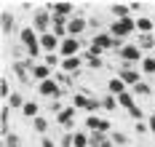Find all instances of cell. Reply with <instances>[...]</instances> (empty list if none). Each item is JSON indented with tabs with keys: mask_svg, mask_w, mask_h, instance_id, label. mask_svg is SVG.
<instances>
[{
	"mask_svg": "<svg viewBox=\"0 0 155 147\" xmlns=\"http://www.w3.org/2000/svg\"><path fill=\"white\" fill-rule=\"evenodd\" d=\"M88 30H91L94 35H99V32H104V30H102V19L96 16V14H94V16H88Z\"/></svg>",
	"mask_w": 155,
	"mask_h": 147,
	"instance_id": "36",
	"label": "cell"
},
{
	"mask_svg": "<svg viewBox=\"0 0 155 147\" xmlns=\"http://www.w3.org/2000/svg\"><path fill=\"white\" fill-rule=\"evenodd\" d=\"M54 72H56V70H51V67H46L43 62H38V64H35V70H32V80L46 83V80H51V78H54Z\"/></svg>",
	"mask_w": 155,
	"mask_h": 147,
	"instance_id": "19",
	"label": "cell"
},
{
	"mask_svg": "<svg viewBox=\"0 0 155 147\" xmlns=\"http://www.w3.org/2000/svg\"><path fill=\"white\" fill-rule=\"evenodd\" d=\"M40 147H59V142H54L51 136H40Z\"/></svg>",
	"mask_w": 155,
	"mask_h": 147,
	"instance_id": "42",
	"label": "cell"
},
{
	"mask_svg": "<svg viewBox=\"0 0 155 147\" xmlns=\"http://www.w3.org/2000/svg\"><path fill=\"white\" fill-rule=\"evenodd\" d=\"M67 30H70V38H80V35L88 30V16H83V14H75V16L70 19Z\"/></svg>",
	"mask_w": 155,
	"mask_h": 147,
	"instance_id": "11",
	"label": "cell"
},
{
	"mask_svg": "<svg viewBox=\"0 0 155 147\" xmlns=\"http://www.w3.org/2000/svg\"><path fill=\"white\" fill-rule=\"evenodd\" d=\"M118 78H120L128 88H134L137 83H142V70H139V67H134V64H120Z\"/></svg>",
	"mask_w": 155,
	"mask_h": 147,
	"instance_id": "8",
	"label": "cell"
},
{
	"mask_svg": "<svg viewBox=\"0 0 155 147\" xmlns=\"http://www.w3.org/2000/svg\"><path fill=\"white\" fill-rule=\"evenodd\" d=\"M131 91H134V96H150V94H153V86L147 80H142V83H137Z\"/></svg>",
	"mask_w": 155,
	"mask_h": 147,
	"instance_id": "33",
	"label": "cell"
},
{
	"mask_svg": "<svg viewBox=\"0 0 155 147\" xmlns=\"http://www.w3.org/2000/svg\"><path fill=\"white\" fill-rule=\"evenodd\" d=\"M118 104H120V107H123L126 113H128V110H131V107H137V102H134V91H131V88H128V91H126V94H120V96H118Z\"/></svg>",
	"mask_w": 155,
	"mask_h": 147,
	"instance_id": "27",
	"label": "cell"
},
{
	"mask_svg": "<svg viewBox=\"0 0 155 147\" xmlns=\"http://www.w3.org/2000/svg\"><path fill=\"white\" fill-rule=\"evenodd\" d=\"M137 35H155V19L137 16Z\"/></svg>",
	"mask_w": 155,
	"mask_h": 147,
	"instance_id": "20",
	"label": "cell"
},
{
	"mask_svg": "<svg viewBox=\"0 0 155 147\" xmlns=\"http://www.w3.org/2000/svg\"><path fill=\"white\" fill-rule=\"evenodd\" d=\"M80 51H86L80 38H64L62 46H59V56L62 59H72V56H80Z\"/></svg>",
	"mask_w": 155,
	"mask_h": 147,
	"instance_id": "9",
	"label": "cell"
},
{
	"mask_svg": "<svg viewBox=\"0 0 155 147\" xmlns=\"http://www.w3.org/2000/svg\"><path fill=\"white\" fill-rule=\"evenodd\" d=\"M0 30H3V35H14L16 30V16L11 14V11H0Z\"/></svg>",
	"mask_w": 155,
	"mask_h": 147,
	"instance_id": "17",
	"label": "cell"
},
{
	"mask_svg": "<svg viewBox=\"0 0 155 147\" xmlns=\"http://www.w3.org/2000/svg\"><path fill=\"white\" fill-rule=\"evenodd\" d=\"M83 62H86L88 70H102V67H104V59H102V56H86V54H83Z\"/></svg>",
	"mask_w": 155,
	"mask_h": 147,
	"instance_id": "34",
	"label": "cell"
},
{
	"mask_svg": "<svg viewBox=\"0 0 155 147\" xmlns=\"http://www.w3.org/2000/svg\"><path fill=\"white\" fill-rule=\"evenodd\" d=\"M32 27H35L38 35L51 32V27H54V14L48 11L46 5H38V8L32 11Z\"/></svg>",
	"mask_w": 155,
	"mask_h": 147,
	"instance_id": "3",
	"label": "cell"
},
{
	"mask_svg": "<svg viewBox=\"0 0 155 147\" xmlns=\"http://www.w3.org/2000/svg\"><path fill=\"white\" fill-rule=\"evenodd\" d=\"M59 147H75V136H72V131H67L59 136Z\"/></svg>",
	"mask_w": 155,
	"mask_h": 147,
	"instance_id": "39",
	"label": "cell"
},
{
	"mask_svg": "<svg viewBox=\"0 0 155 147\" xmlns=\"http://www.w3.org/2000/svg\"><path fill=\"white\" fill-rule=\"evenodd\" d=\"M3 147H21V136H19V134H8V136H3Z\"/></svg>",
	"mask_w": 155,
	"mask_h": 147,
	"instance_id": "37",
	"label": "cell"
},
{
	"mask_svg": "<svg viewBox=\"0 0 155 147\" xmlns=\"http://www.w3.org/2000/svg\"><path fill=\"white\" fill-rule=\"evenodd\" d=\"M59 46H62V40L54 32L40 35V48H43V54H59Z\"/></svg>",
	"mask_w": 155,
	"mask_h": 147,
	"instance_id": "12",
	"label": "cell"
},
{
	"mask_svg": "<svg viewBox=\"0 0 155 147\" xmlns=\"http://www.w3.org/2000/svg\"><path fill=\"white\" fill-rule=\"evenodd\" d=\"M88 102H91V91L88 88H80V91H75L72 94V107H78V110H83V113H88Z\"/></svg>",
	"mask_w": 155,
	"mask_h": 147,
	"instance_id": "15",
	"label": "cell"
},
{
	"mask_svg": "<svg viewBox=\"0 0 155 147\" xmlns=\"http://www.w3.org/2000/svg\"><path fill=\"white\" fill-rule=\"evenodd\" d=\"M32 129H35V134H40V136H48V118L46 115H38L32 120Z\"/></svg>",
	"mask_w": 155,
	"mask_h": 147,
	"instance_id": "25",
	"label": "cell"
},
{
	"mask_svg": "<svg viewBox=\"0 0 155 147\" xmlns=\"http://www.w3.org/2000/svg\"><path fill=\"white\" fill-rule=\"evenodd\" d=\"M118 107H120V104H118V96H112V94H104V96H102V110H104V113H115Z\"/></svg>",
	"mask_w": 155,
	"mask_h": 147,
	"instance_id": "28",
	"label": "cell"
},
{
	"mask_svg": "<svg viewBox=\"0 0 155 147\" xmlns=\"http://www.w3.org/2000/svg\"><path fill=\"white\" fill-rule=\"evenodd\" d=\"M139 70L144 72V75H155V56H153V54H147V56L142 59Z\"/></svg>",
	"mask_w": 155,
	"mask_h": 147,
	"instance_id": "30",
	"label": "cell"
},
{
	"mask_svg": "<svg viewBox=\"0 0 155 147\" xmlns=\"http://www.w3.org/2000/svg\"><path fill=\"white\" fill-rule=\"evenodd\" d=\"M35 64H38V62H35V59H30V56H27V59H21V62H14V64H11L16 80L21 83V86H27V83L32 80V70H35Z\"/></svg>",
	"mask_w": 155,
	"mask_h": 147,
	"instance_id": "4",
	"label": "cell"
},
{
	"mask_svg": "<svg viewBox=\"0 0 155 147\" xmlns=\"http://www.w3.org/2000/svg\"><path fill=\"white\" fill-rule=\"evenodd\" d=\"M38 94L46 99V102H51V99H64V96H67V91H64L54 78L46 80V83H38Z\"/></svg>",
	"mask_w": 155,
	"mask_h": 147,
	"instance_id": "6",
	"label": "cell"
},
{
	"mask_svg": "<svg viewBox=\"0 0 155 147\" xmlns=\"http://www.w3.org/2000/svg\"><path fill=\"white\" fill-rule=\"evenodd\" d=\"M110 139H112V145H115V147H128V142H131L126 131H112Z\"/></svg>",
	"mask_w": 155,
	"mask_h": 147,
	"instance_id": "29",
	"label": "cell"
},
{
	"mask_svg": "<svg viewBox=\"0 0 155 147\" xmlns=\"http://www.w3.org/2000/svg\"><path fill=\"white\" fill-rule=\"evenodd\" d=\"M126 91H128V86H126L118 75H112V78L107 80V94H112V96H120V94H126Z\"/></svg>",
	"mask_w": 155,
	"mask_h": 147,
	"instance_id": "21",
	"label": "cell"
},
{
	"mask_svg": "<svg viewBox=\"0 0 155 147\" xmlns=\"http://www.w3.org/2000/svg\"><path fill=\"white\" fill-rule=\"evenodd\" d=\"M51 14H59V16H67L72 19L75 16V3H70V0H56V3H43Z\"/></svg>",
	"mask_w": 155,
	"mask_h": 147,
	"instance_id": "10",
	"label": "cell"
},
{
	"mask_svg": "<svg viewBox=\"0 0 155 147\" xmlns=\"http://www.w3.org/2000/svg\"><path fill=\"white\" fill-rule=\"evenodd\" d=\"M134 43L142 48V54H144V51H150V54H153V51H155V35H137V38H134Z\"/></svg>",
	"mask_w": 155,
	"mask_h": 147,
	"instance_id": "22",
	"label": "cell"
},
{
	"mask_svg": "<svg viewBox=\"0 0 155 147\" xmlns=\"http://www.w3.org/2000/svg\"><path fill=\"white\" fill-rule=\"evenodd\" d=\"M110 16H112V21H120V19L134 16V14H131V3H112V5H110Z\"/></svg>",
	"mask_w": 155,
	"mask_h": 147,
	"instance_id": "14",
	"label": "cell"
},
{
	"mask_svg": "<svg viewBox=\"0 0 155 147\" xmlns=\"http://www.w3.org/2000/svg\"><path fill=\"white\" fill-rule=\"evenodd\" d=\"M11 94H14V91H11V83L5 80V75H3V80H0V96H3V102L11 96Z\"/></svg>",
	"mask_w": 155,
	"mask_h": 147,
	"instance_id": "40",
	"label": "cell"
},
{
	"mask_svg": "<svg viewBox=\"0 0 155 147\" xmlns=\"http://www.w3.org/2000/svg\"><path fill=\"white\" fill-rule=\"evenodd\" d=\"M72 136H75V147H91L88 131H72Z\"/></svg>",
	"mask_w": 155,
	"mask_h": 147,
	"instance_id": "32",
	"label": "cell"
},
{
	"mask_svg": "<svg viewBox=\"0 0 155 147\" xmlns=\"http://www.w3.org/2000/svg\"><path fill=\"white\" fill-rule=\"evenodd\" d=\"M118 56H120V62H123V64H134V67H139V64H142V59H144L147 54H142V48L137 46V43H126L123 48L118 51Z\"/></svg>",
	"mask_w": 155,
	"mask_h": 147,
	"instance_id": "5",
	"label": "cell"
},
{
	"mask_svg": "<svg viewBox=\"0 0 155 147\" xmlns=\"http://www.w3.org/2000/svg\"><path fill=\"white\" fill-rule=\"evenodd\" d=\"M83 64H86L83 56H72V59H62V67H59V70L67 72V75H78V72L83 70Z\"/></svg>",
	"mask_w": 155,
	"mask_h": 147,
	"instance_id": "16",
	"label": "cell"
},
{
	"mask_svg": "<svg viewBox=\"0 0 155 147\" xmlns=\"http://www.w3.org/2000/svg\"><path fill=\"white\" fill-rule=\"evenodd\" d=\"M142 5H144V3H139V0H131V14H137V11H142Z\"/></svg>",
	"mask_w": 155,
	"mask_h": 147,
	"instance_id": "43",
	"label": "cell"
},
{
	"mask_svg": "<svg viewBox=\"0 0 155 147\" xmlns=\"http://www.w3.org/2000/svg\"><path fill=\"white\" fill-rule=\"evenodd\" d=\"M21 115H24V118H30V120H35V118L40 115V104H38L35 99H27V104L21 107Z\"/></svg>",
	"mask_w": 155,
	"mask_h": 147,
	"instance_id": "23",
	"label": "cell"
},
{
	"mask_svg": "<svg viewBox=\"0 0 155 147\" xmlns=\"http://www.w3.org/2000/svg\"><path fill=\"white\" fill-rule=\"evenodd\" d=\"M91 43L94 46H99L102 51H110V48H115V38L104 30V32H99V35H91Z\"/></svg>",
	"mask_w": 155,
	"mask_h": 147,
	"instance_id": "18",
	"label": "cell"
},
{
	"mask_svg": "<svg viewBox=\"0 0 155 147\" xmlns=\"http://www.w3.org/2000/svg\"><path fill=\"white\" fill-rule=\"evenodd\" d=\"M153 56H155V51H153Z\"/></svg>",
	"mask_w": 155,
	"mask_h": 147,
	"instance_id": "45",
	"label": "cell"
},
{
	"mask_svg": "<svg viewBox=\"0 0 155 147\" xmlns=\"http://www.w3.org/2000/svg\"><path fill=\"white\" fill-rule=\"evenodd\" d=\"M54 80H56V83L64 88V91H67V88L75 83V75H67V72H62V70H56V72H54Z\"/></svg>",
	"mask_w": 155,
	"mask_h": 147,
	"instance_id": "26",
	"label": "cell"
},
{
	"mask_svg": "<svg viewBox=\"0 0 155 147\" xmlns=\"http://www.w3.org/2000/svg\"><path fill=\"white\" fill-rule=\"evenodd\" d=\"M86 131L88 134H110L112 131V123H110L107 118H102V115H86Z\"/></svg>",
	"mask_w": 155,
	"mask_h": 147,
	"instance_id": "7",
	"label": "cell"
},
{
	"mask_svg": "<svg viewBox=\"0 0 155 147\" xmlns=\"http://www.w3.org/2000/svg\"><path fill=\"white\" fill-rule=\"evenodd\" d=\"M128 118H131L134 123H139V120H144V110L137 104V107H131V110H128Z\"/></svg>",
	"mask_w": 155,
	"mask_h": 147,
	"instance_id": "38",
	"label": "cell"
},
{
	"mask_svg": "<svg viewBox=\"0 0 155 147\" xmlns=\"http://www.w3.org/2000/svg\"><path fill=\"white\" fill-rule=\"evenodd\" d=\"M19 46H24V51H27V56L30 59H40V54H43V48H40V35L35 32V27H21L19 30Z\"/></svg>",
	"mask_w": 155,
	"mask_h": 147,
	"instance_id": "1",
	"label": "cell"
},
{
	"mask_svg": "<svg viewBox=\"0 0 155 147\" xmlns=\"http://www.w3.org/2000/svg\"><path fill=\"white\" fill-rule=\"evenodd\" d=\"M147 131H150V126H147L144 120H139V123H134V134H139V136H144Z\"/></svg>",
	"mask_w": 155,
	"mask_h": 147,
	"instance_id": "41",
	"label": "cell"
},
{
	"mask_svg": "<svg viewBox=\"0 0 155 147\" xmlns=\"http://www.w3.org/2000/svg\"><path fill=\"white\" fill-rule=\"evenodd\" d=\"M5 104H8L11 110H21V107L27 104V99H24V94H21V91H14L11 96L5 99Z\"/></svg>",
	"mask_w": 155,
	"mask_h": 147,
	"instance_id": "24",
	"label": "cell"
},
{
	"mask_svg": "<svg viewBox=\"0 0 155 147\" xmlns=\"http://www.w3.org/2000/svg\"><path fill=\"white\" fill-rule=\"evenodd\" d=\"M64 107H67V104H64L62 99H51V102L46 104V113H54V115H59V113L64 110Z\"/></svg>",
	"mask_w": 155,
	"mask_h": 147,
	"instance_id": "35",
	"label": "cell"
},
{
	"mask_svg": "<svg viewBox=\"0 0 155 147\" xmlns=\"http://www.w3.org/2000/svg\"><path fill=\"white\" fill-rule=\"evenodd\" d=\"M75 113H78V107H72V104H67V107H64L62 113L56 115V123H59V126H62V129H72V123H75Z\"/></svg>",
	"mask_w": 155,
	"mask_h": 147,
	"instance_id": "13",
	"label": "cell"
},
{
	"mask_svg": "<svg viewBox=\"0 0 155 147\" xmlns=\"http://www.w3.org/2000/svg\"><path fill=\"white\" fill-rule=\"evenodd\" d=\"M147 126H150V134L155 136V115H150V118H147Z\"/></svg>",
	"mask_w": 155,
	"mask_h": 147,
	"instance_id": "44",
	"label": "cell"
},
{
	"mask_svg": "<svg viewBox=\"0 0 155 147\" xmlns=\"http://www.w3.org/2000/svg\"><path fill=\"white\" fill-rule=\"evenodd\" d=\"M43 64L51 67V70H59L62 67V56L59 54H43Z\"/></svg>",
	"mask_w": 155,
	"mask_h": 147,
	"instance_id": "31",
	"label": "cell"
},
{
	"mask_svg": "<svg viewBox=\"0 0 155 147\" xmlns=\"http://www.w3.org/2000/svg\"><path fill=\"white\" fill-rule=\"evenodd\" d=\"M107 32L112 38H131V35H137V16H128V19H120V21H110L107 24Z\"/></svg>",
	"mask_w": 155,
	"mask_h": 147,
	"instance_id": "2",
	"label": "cell"
}]
</instances>
